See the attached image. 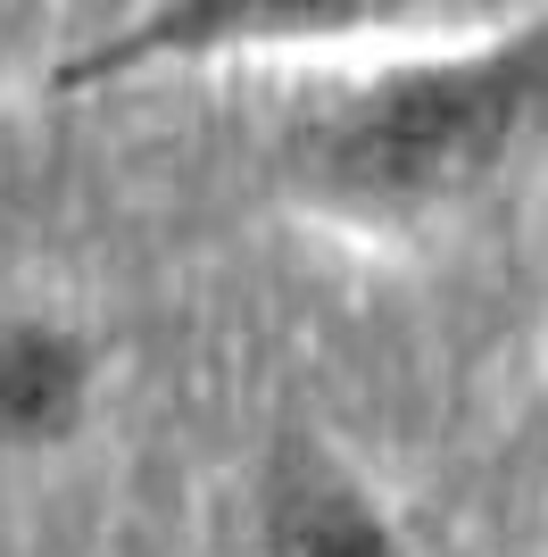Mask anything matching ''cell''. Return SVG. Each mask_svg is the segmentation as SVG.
<instances>
[{"mask_svg": "<svg viewBox=\"0 0 548 557\" xmlns=\"http://www.w3.org/2000/svg\"><path fill=\"white\" fill-rule=\"evenodd\" d=\"M548 125V9L474 50L399 59L291 134V191L358 233H408L474 200Z\"/></svg>", "mask_w": 548, "mask_h": 557, "instance_id": "cell-1", "label": "cell"}, {"mask_svg": "<svg viewBox=\"0 0 548 557\" xmlns=\"http://www.w3.org/2000/svg\"><path fill=\"white\" fill-rule=\"evenodd\" d=\"M408 0H141L134 17L91 34L59 84L100 92V84H134L159 67H208V59H241V50H299V42H341L365 25H390Z\"/></svg>", "mask_w": 548, "mask_h": 557, "instance_id": "cell-2", "label": "cell"}, {"mask_svg": "<svg viewBox=\"0 0 548 557\" xmlns=\"http://www.w3.org/2000/svg\"><path fill=\"white\" fill-rule=\"evenodd\" d=\"M250 557H415L374 474L316 433H283L250 491Z\"/></svg>", "mask_w": 548, "mask_h": 557, "instance_id": "cell-3", "label": "cell"}, {"mask_svg": "<svg viewBox=\"0 0 548 557\" xmlns=\"http://www.w3.org/2000/svg\"><path fill=\"white\" fill-rule=\"evenodd\" d=\"M109 392L100 342L59 308L0 317V458H59L91 433Z\"/></svg>", "mask_w": 548, "mask_h": 557, "instance_id": "cell-4", "label": "cell"}, {"mask_svg": "<svg viewBox=\"0 0 548 557\" xmlns=\"http://www.w3.org/2000/svg\"><path fill=\"white\" fill-rule=\"evenodd\" d=\"M532 442H540V458H548V383H540V399H532Z\"/></svg>", "mask_w": 548, "mask_h": 557, "instance_id": "cell-5", "label": "cell"}]
</instances>
